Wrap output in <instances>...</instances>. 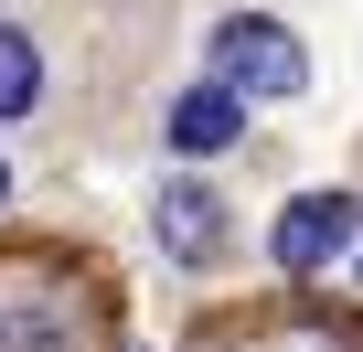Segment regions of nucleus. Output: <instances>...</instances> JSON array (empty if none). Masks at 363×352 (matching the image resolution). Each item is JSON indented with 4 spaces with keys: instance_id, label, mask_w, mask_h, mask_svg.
<instances>
[{
    "instance_id": "f257e3e1",
    "label": "nucleus",
    "mask_w": 363,
    "mask_h": 352,
    "mask_svg": "<svg viewBox=\"0 0 363 352\" xmlns=\"http://www.w3.org/2000/svg\"><path fill=\"white\" fill-rule=\"evenodd\" d=\"M214 75H225L235 96H299V86H310V54H299V33H289V22L235 11V22L214 33Z\"/></svg>"
},
{
    "instance_id": "f03ea898",
    "label": "nucleus",
    "mask_w": 363,
    "mask_h": 352,
    "mask_svg": "<svg viewBox=\"0 0 363 352\" xmlns=\"http://www.w3.org/2000/svg\"><path fill=\"white\" fill-rule=\"evenodd\" d=\"M342 235H352V193H299V203L278 214V235H267V246H278V267H299V278H310V267H331V256H342Z\"/></svg>"
},
{
    "instance_id": "7ed1b4c3",
    "label": "nucleus",
    "mask_w": 363,
    "mask_h": 352,
    "mask_svg": "<svg viewBox=\"0 0 363 352\" xmlns=\"http://www.w3.org/2000/svg\"><path fill=\"white\" fill-rule=\"evenodd\" d=\"M235 128H246V96L225 86V75H203V86H182L171 96V149H235Z\"/></svg>"
},
{
    "instance_id": "20e7f679",
    "label": "nucleus",
    "mask_w": 363,
    "mask_h": 352,
    "mask_svg": "<svg viewBox=\"0 0 363 352\" xmlns=\"http://www.w3.org/2000/svg\"><path fill=\"white\" fill-rule=\"evenodd\" d=\"M160 246H171L182 267H203V256L225 246V203H214L203 182H171V193H160Z\"/></svg>"
},
{
    "instance_id": "39448f33",
    "label": "nucleus",
    "mask_w": 363,
    "mask_h": 352,
    "mask_svg": "<svg viewBox=\"0 0 363 352\" xmlns=\"http://www.w3.org/2000/svg\"><path fill=\"white\" fill-rule=\"evenodd\" d=\"M43 96V54H33V33H0V118H22Z\"/></svg>"
},
{
    "instance_id": "423d86ee",
    "label": "nucleus",
    "mask_w": 363,
    "mask_h": 352,
    "mask_svg": "<svg viewBox=\"0 0 363 352\" xmlns=\"http://www.w3.org/2000/svg\"><path fill=\"white\" fill-rule=\"evenodd\" d=\"M0 193H11V171H0Z\"/></svg>"
}]
</instances>
